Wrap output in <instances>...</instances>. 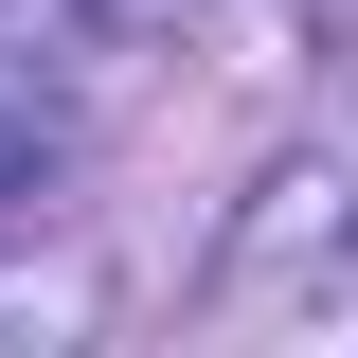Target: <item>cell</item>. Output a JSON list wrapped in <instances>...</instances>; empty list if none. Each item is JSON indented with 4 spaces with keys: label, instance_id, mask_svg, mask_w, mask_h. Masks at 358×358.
<instances>
[{
    "label": "cell",
    "instance_id": "cell-1",
    "mask_svg": "<svg viewBox=\"0 0 358 358\" xmlns=\"http://www.w3.org/2000/svg\"><path fill=\"white\" fill-rule=\"evenodd\" d=\"M90 322H108L90 251H0V358H90Z\"/></svg>",
    "mask_w": 358,
    "mask_h": 358
},
{
    "label": "cell",
    "instance_id": "cell-2",
    "mask_svg": "<svg viewBox=\"0 0 358 358\" xmlns=\"http://www.w3.org/2000/svg\"><path fill=\"white\" fill-rule=\"evenodd\" d=\"M72 18H108V36H162V18H197V0H72Z\"/></svg>",
    "mask_w": 358,
    "mask_h": 358
},
{
    "label": "cell",
    "instance_id": "cell-3",
    "mask_svg": "<svg viewBox=\"0 0 358 358\" xmlns=\"http://www.w3.org/2000/svg\"><path fill=\"white\" fill-rule=\"evenodd\" d=\"M18 179H36V126H0V197H18Z\"/></svg>",
    "mask_w": 358,
    "mask_h": 358
}]
</instances>
